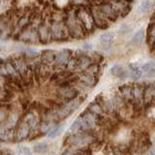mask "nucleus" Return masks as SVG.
Masks as SVG:
<instances>
[{
  "label": "nucleus",
  "mask_w": 155,
  "mask_h": 155,
  "mask_svg": "<svg viewBox=\"0 0 155 155\" xmlns=\"http://www.w3.org/2000/svg\"><path fill=\"white\" fill-rule=\"evenodd\" d=\"M2 81H3V80H2V76H0V84H2Z\"/></svg>",
  "instance_id": "43"
},
{
  "label": "nucleus",
  "mask_w": 155,
  "mask_h": 155,
  "mask_svg": "<svg viewBox=\"0 0 155 155\" xmlns=\"http://www.w3.org/2000/svg\"><path fill=\"white\" fill-rule=\"evenodd\" d=\"M33 150L36 153H45L48 150V144L45 142H41V143H37L33 145Z\"/></svg>",
  "instance_id": "30"
},
{
  "label": "nucleus",
  "mask_w": 155,
  "mask_h": 155,
  "mask_svg": "<svg viewBox=\"0 0 155 155\" xmlns=\"http://www.w3.org/2000/svg\"><path fill=\"white\" fill-rule=\"evenodd\" d=\"M123 73H124L123 67L121 65H119V64L114 65L113 67L110 68V74L113 76H114V77H121Z\"/></svg>",
  "instance_id": "31"
},
{
  "label": "nucleus",
  "mask_w": 155,
  "mask_h": 155,
  "mask_svg": "<svg viewBox=\"0 0 155 155\" xmlns=\"http://www.w3.org/2000/svg\"><path fill=\"white\" fill-rule=\"evenodd\" d=\"M80 104H81V102L77 98L68 101V103H66L65 105H63L61 108L56 111L55 116L58 119H63V118L67 117V116L69 115L72 111H74L78 108V107L80 106Z\"/></svg>",
  "instance_id": "5"
},
{
  "label": "nucleus",
  "mask_w": 155,
  "mask_h": 155,
  "mask_svg": "<svg viewBox=\"0 0 155 155\" xmlns=\"http://www.w3.org/2000/svg\"><path fill=\"white\" fill-rule=\"evenodd\" d=\"M143 155H155V149L152 148V147H150L147 152H144Z\"/></svg>",
  "instance_id": "41"
},
{
  "label": "nucleus",
  "mask_w": 155,
  "mask_h": 155,
  "mask_svg": "<svg viewBox=\"0 0 155 155\" xmlns=\"http://www.w3.org/2000/svg\"><path fill=\"white\" fill-rule=\"evenodd\" d=\"M77 17L79 18V21L81 24V26L84 27V31L86 33L92 32L95 29V24L93 21V18L90 13V10L81 8L77 13Z\"/></svg>",
  "instance_id": "2"
},
{
  "label": "nucleus",
  "mask_w": 155,
  "mask_h": 155,
  "mask_svg": "<svg viewBox=\"0 0 155 155\" xmlns=\"http://www.w3.org/2000/svg\"><path fill=\"white\" fill-rule=\"evenodd\" d=\"M144 103H150V102L155 101V82H150V84L144 85Z\"/></svg>",
  "instance_id": "18"
},
{
  "label": "nucleus",
  "mask_w": 155,
  "mask_h": 155,
  "mask_svg": "<svg viewBox=\"0 0 155 155\" xmlns=\"http://www.w3.org/2000/svg\"><path fill=\"white\" fill-rule=\"evenodd\" d=\"M29 22V18L27 17H22L18 22V29H24L25 25Z\"/></svg>",
  "instance_id": "38"
},
{
  "label": "nucleus",
  "mask_w": 155,
  "mask_h": 155,
  "mask_svg": "<svg viewBox=\"0 0 155 155\" xmlns=\"http://www.w3.org/2000/svg\"><path fill=\"white\" fill-rule=\"evenodd\" d=\"M143 39H144V31L143 30V29H140V30H139L133 36L132 43L134 44V45H140V44L143 43Z\"/></svg>",
  "instance_id": "29"
},
{
  "label": "nucleus",
  "mask_w": 155,
  "mask_h": 155,
  "mask_svg": "<svg viewBox=\"0 0 155 155\" xmlns=\"http://www.w3.org/2000/svg\"><path fill=\"white\" fill-rule=\"evenodd\" d=\"M114 6V10L117 13L119 18L125 17L130 11V2L127 1H118V0H109Z\"/></svg>",
  "instance_id": "12"
},
{
  "label": "nucleus",
  "mask_w": 155,
  "mask_h": 155,
  "mask_svg": "<svg viewBox=\"0 0 155 155\" xmlns=\"http://www.w3.org/2000/svg\"><path fill=\"white\" fill-rule=\"evenodd\" d=\"M154 67H155V63L152 62V61H149V62H147V63H145L144 65H143V67H142V71H143V73H147V72H148L149 70L153 69Z\"/></svg>",
  "instance_id": "39"
},
{
  "label": "nucleus",
  "mask_w": 155,
  "mask_h": 155,
  "mask_svg": "<svg viewBox=\"0 0 155 155\" xmlns=\"http://www.w3.org/2000/svg\"><path fill=\"white\" fill-rule=\"evenodd\" d=\"M24 122H25L29 126V127H30V129H31V128H35L36 127L37 122H38V119H37V117L33 114H28L25 116Z\"/></svg>",
  "instance_id": "28"
},
{
  "label": "nucleus",
  "mask_w": 155,
  "mask_h": 155,
  "mask_svg": "<svg viewBox=\"0 0 155 155\" xmlns=\"http://www.w3.org/2000/svg\"><path fill=\"white\" fill-rule=\"evenodd\" d=\"M114 41V36L111 32H105L100 36V45L105 50L110 48Z\"/></svg>",
  "instance_id": "19"
},
{
  "label": "nucleus",
  "mask_w": 155,
  "mask_h": 155,
  "mask_svg": "<svg viewBox=\"0 0 155 155\" xmlns=\"http://www.w3.org/2000/svg\"><path fill=\"white\" fill-rule=\"evenodd\" d=\"M78 62H79V55H74L72 54V56L70 57L69 61H68L67 65H66V70L69 71H75L78 69Z\"/></svg>",
  "instance_id": "25"
},
{
  "label": "nucleus",
  "mask_w": 155,
  "mask_h": 155,
  "mask_svg": "<svg viewBox=\"0 0 155 155\" xmlns=\"http://www.w3.org/2000/svg\"><path fill=\"white\" fill-rule=\"evenodd\" d=\"M64 130V125H61V126H58V127L54 128V129H52L51 132H48V138H55L57 137L58 135H60L62 133V131Z\"/></svg>",
  "instance_id": "33"
},
{
  "label": "nucleus",
  "mask_w": 155,
  "mask_h": 155,
  "mask_svg": "<svg viewBox=\"0 0 155 155\" xmlns=\"http://www.w3.org/2000/svg\"><path fill=\"white\" fill-rule=\"evenodd\" d=\"M89 10H90V13L92 15V18H93V21H94L96 28L104 29V28H107L110 25L111 21H109V19L103 15V13L101 12L98 4L92 5Z\"/></svg>",
  "instance_id": "4"
},
{
  "label": "nucleus",
  "mask_w": 155,
  "mask_h": 155,
  "mask_svg": "<svg viewBox=\"0 0 155 155\" xmlns=\"http://www.w3.org/2000/svg\"><path fill=\"white\" fill-rule=\"evenodd\" d=\"M64 22H65V25L68 29V32H69V35L71 37L76 38V39H80L81 37H84L86 34L84 27L81 26V24L79 21V18L77 17L76 13L68 14Z\"/></svg>",
  "instance_id": "1"
},
{
  "label": "nucleus",
  "mask_w": 155,
  "mask_h": 155,
  "mask_svg": "<svg viewBox=\"0 0 155 155\" xmlns=\"http://www.w3.org/2000/svg\"><path fill=\"white\" fill-rule=\"evenodd\" d=\"M100 116L92 114L91 111L89 113H84L81 116V130L88 131L96 127V125L98 124V119Z\"/></svg>",
  "instance_id": "7"
},
{
  "label": "nucleus",
  "mask_w": 155,
  "mask_h": 155,
  "mask_svg": "<svg viewBox=\"0 0 155 155\" xmlns=\"http://www.w3.org/2000/svg\"><path fill=\"white\" fill-rule=\"evenodd\" d=\"M29 130H30V127L24 122L22 123L21 126H19V128L18 130V134H17V137L18 140H23L25 139L28 134H29Z\"/></svg>",
  "instance_id": "24"
},
{
  "label": "nucleus",
  "mask_w": 155,
  "mask_h": 155,
  "mask_svg": "<svg viewBox=\"0 0 155 155\" xmlns=\"http://www.w3.org/2000/svg\"><path fill=\"white\" fill-rule=\"evenodd\" d=\"M37 29L39 33V38H40V42L43 43L44 45L51 40V26H48L45 21L42 22Z\"/></svg>",
  "instance_id": "13"
},
{
  "label": "nucleus",
  "mask_w": 155,
  "mask_h": 155,
  "mask_svg": "<svg viewBox=\"0 0 155 155\" xmlns=\"http://www.w3.org/2000/svg\"><path fill=\"white\" fill-rule=\"evenodd\" d=\"M10 138H11V131H10V128L6 127V128L0 129V139L7 140Z\"/></svg>",
  "instance_id": "35"
},
{
  "label": "nucleus",
  "mask_w": 155,
  "mask_h": 155,
  "mask_svg": "<svg viewBox=\"0 0 155 155\" xmlns=\"http://www.w3.org/2000/svg\"><path fill=\"white\" fill-rule=\"evenodd\" d=\"M79 80L82 84L88 87H93L97 82V76L89 74L87 72H81L79 76Z\"/></svg>",
  "instance_id": "15"
},
{
  "label": "nucleus",
  "mask_w": 155,
  "mask_h": 155,
  "mask_svg": "<svg viewBox=\"0 0 155 155\" xmlns=\"http://www.w3.org/2000/svg\"><path fill=\"white\" fill-rule=\"evenodd\" d=\"M119 94L126 103L133 101V86L130 84H124L119 87Z\"/></svg>",
  "instance_id": "17"
},
{
  "label": "nucleus",
  "mask_w": 155,
  "mask_h": 155,
  "mask_svg": "<svg viewBox=\"0 0 155 155\" xmlns=\"http://www.w3.org/2000/svg\"><path fill=\"white\" fill-rule=\"evenodd\" d=\"M143 71H142V68H140L137 65H134V64H130L129 65V76L132 78L134 81H137L139 79L143 77Z\"/></svg>",
  "instance_id": "21"
},
{
  "label": "nucleus",
  "mask_w": 155,
  "mask_h": 155,
  "mask_svg": "<svg viewBox=\"0 0 155 155\" xmlns=\"http://www.w3.org/2000/svg\"><path fill=\"white\" fill-rule=\"evenodd\" d=\"M152 140H153V143H154V144H155V135L153 136V138H152Z\"/></svg>",
  "instance_id": "44"
},
{
  "label": "nucleus",
  "mask_w": 155,
  "mask_h": 155,
  "mask_svg": "<svg viewBox=\"0 0 155 155\" xmlns=\"http://www.w3.org/2000/svg\"><path fill=\"white\" fill-rule=\"evenodd\" d=\"M89 111H91L92 114H94L96 115L101 116V114L104 113L103 109H102L101 105L98 103V102H93L91 105H89Z\"/></svg>",
  "instance_id": "27"
},
{
  "label": "nucleus",
  "mask_w": 155,
  "mask_h": 155,
  "mask_svg": "<svg viewBox=\"0 0 155 155\" xmlns=\"http://www.w3.org/2000/svg\"><path fill=\"white\" fill-rule=\"evenodd\" d=\"M54 58H55V52L51 50L44 51L41 54V59L43 63H46V64H51V63H53L54 62Z\"/></svg>",
  "instance_id": "22"
},
{
  "label": "nucleus",
  "mask_w": 155,
  "mask_h": 155,
  "mask_svg": "<svg viewBox=\"0 0 155 155\" xmlns=\"http://www.w3.org/2000/svg\"><path fill=\"white\" fill-rule=\"evenodd\" d=\"M147 43L149 47L155 43V23H150L147 29Z\"/></svg>",
  "instance_id": "26"
},
{
  "label": "nucleus",
  "mask_w": 155,
  "mask_h": 155,
  "mask_svg": "<svg viewBox=\"0 0 155 155\" xmlns=\"http://www.w3.org/2000/svg\"><path fill=\"white\" fill-rule=\"evenodd\" d=\"M145 76H147V78H155V67L153 68V69L149 70L148 72L144 73Z\"/></svg>",
  "instance_id": "40"
},
{
  "label": "nucleus",
  "mask_w": 155,
  "mask_h": 155,
  "mask_svg": "<svg viewBox=\"0 0 155 155\" xmlns=\"http://www.w3.org/2000/svg\"><path fill=\"white\" fill-rule=\"evenodd\" d=\"M84 50H87V51H90L92 48V45L89 43H85V44H84Z\"/></svg>",
  "instance_id": "42"
},
{
  "label": "nucleus",
  "mask_w": 155,
  "mask_h": 155,
  "mask_svg": "<svg viewBox=\"0 0 155 155\" xmlns=\"http://www.w3.org/2000/svg\"><path fill=\"white\" fill-rule=\"evenodd\" d=\"M118 1H127V2H130V0H118Z\"/></svg>",
  "instance_id": "45"
},
{
  "label": "nucleus",
  "mask_w": 155,
  "mask_h": 155,
  "mask_svg": "<svg viewBox=\"0 0 155 155\" xmlns=\"http://www.w3.org/2000/svg\"><path fill=\"white\" fill-rule=\"evenodd\" d=\"M80 130H81V117L76 119L73 124L71 125L70 127V131L73 133H76V132H79Z\"/></svg>",
  "instance_id": "34"
},
{
  "label": "nucleus",
  "mask_w": 155,
  "mask_h": 155,
  "mask_svg": "<svg viewBox=\"0 0 155 155\" xmlns=\"http://www.w3.org/2000/svg\"><path fill=\"white\" fill-rule=\"evenodd\" d=\"M99 5V8L101 10V12L103 13L104 16L110 21L111 22H114L117 21V18H119V16L116 13L114 10V6L111 5V3L109 0H106V1H102Z\"/></svg>",
  "instance_id": "8"
},
{
  "label": "nucleus",
  "mask_w": 155,
  "mask_h": 155,
  "mask_svg": "<svg viewBox=\"0 0 155 155\" xmlns=\"http://www.w3.org/2000/svg\"><path fill=\"white\" fill-rule=\"evenodd\" d=\"M17 151L18 155H32L31 149L27 145H22V144L18 145Z\"/></svg>",
  "instance_id": "32"
},
{
  "label": "nucleus",
  "mask_w": 155,
  "mask_h": 155,
  "mask_svg": "<svg viewBox=\"0 0 155 155\" xmlns=\"http://www.w3.org/2000/svg\"><path fill=\"white\" fill-rule=\"evenodd\" d=\"M10 61H11L13 66L15 67L16 71L18 73V75L21 76V78L25 75V73L28 69V65L25 64V62H24L21 58L13 57V58H10Z\"/></svg>",
  "instance_id": "14"
},
{
  "label": "nucleus",
  "mask_w": 155,
  "mask_h": 155,
  "mask_svg": "<svg viewBox=\"0 0 155 155\" xmlns=\"http://www.w3.org/2000/svg\"><path fill=\"white\" fill-rule=\"evenodd\" d=\"M19 40L22 42H29V43H36L40 42V38H39L38 29L35 27H29L27 29L24 28L22 30L21 37L19 38Z\"/></svg>",
  "instance_id": "11"
},
{
  "label": "nucleus",
  "mask_w": 155,
  "mask_h": 155,
  "mask_svg": "<svg viewBox=\"0 0 155 155\" xmlns=\"http://www.w3.org/2000/svg\"><path fill=\"white\" fill-rule=\"evenodd\" d=\"M92 142L91 136L86 134H77L70 139V143L77 145H84Z\"/></svg>",
  "instance_id": "16"
},
{
  "label": "nucleus",
  "mask_w": 155,
  "mask_h": 155,
  "mask_svg": "<svg viewBox=\"0 0 155 155\" xmlns=\"http://www.w3.org/2000/svg\"><path fill=\"white\" fill-rule=\"evenodd\" d=\"M73 52L69 50H62L60 51L55 52V58H54V66L60 69H65L68 61L70 57L72 56Z\"/></svg>",
  "instance_id": "9"
},
{
  "label": "nucleus",
  "mask_w": 155,
  "mask_h": 155,
  "mask_svg": "<svg viewBox=\"0 0 155 155\" xmlns=\"http://www.w3.org/2000/svg\"><path fill=\"white\" fill-rule=\"evenodd\" d=\"M154 4H155V0H143L139 6V11L143 14L147 13L153 8Z\"/></svg>",
  "instance_id": "23"
},
{
  "label": "nucleus",
  "mask_w": 155,
  "mask_h": 155,
  "mask_svg": "<svg viewBox=\"0 0 155 155\" xmlns=\"http://www.w3.org/2000/svg\"><path fill=\"white\" fill-rule=\"evenodd\" d=\"M51 40L62 41L67 38L69 34L68 29L65 25V22L62 21H53L51 25Z\"/></svg>",
  "instance_id": "3"
},
{
  "label": "nucleus",
  "mask_w": 155,
  "mask_h": 155,
  "mask_svg": "<svg viewBox=\"0 0 155 155\" xmlns=\"http://www.w3.org/2000/svg\"><path fill=\"white\" fill-rule=\"evenodd\" d=\"M18 114H13L9 116V119H8V122H7V127L8 128H13L15 125H16L17 121H18Z\"/></svg>",
  "instance_id": "37"
},
{
  "label": "nucleus",
  "mask_w": 155,
  "mask_h": 155,
  "mask_svg": "<svg viewBox=\"0 0 155 155\" xmlns=\"http://www.w3.org/2000/svg\"><path fill=\"white\" fill-rule=\"evenodd\" d=\"M133 86V104L134 109H140L144 104V85L140 84H135Z\"/></svg>",
  "instance_id": "6"
},
{
  "label": "nucleus",
  "mask_w": 155,
  "mask_h": 155,
  "mask_svg": "<svg viewBox=\"0 0 155 155\" xmlns=\"http://www.w3.org/2000/svg\"><path fill=\"white\" fill-rule=\"evenodd\" d=\"M57 95L59 98L63 100L70 101L73 99H76L79 96V90L75 88V87H73L72 85L63 86V87H59V89L57 90Z\"/></svg>",
  "instance_id": "10"
},
{
  "label": "nucleus",
  "mask_w": 155,
  "mask_h": 155,
  "mask_svg": "<svg viewBox=\"0 0 155 155\" xmlns=\"http://www.w3.org/2000/svg\"><path fill=\"white\" fill-rule=\"evenodd\" d=\"M92 63H93V60H92V58L90 56H87L85 54H81L79 55V62H78L77 70L84 72L92 64Z\"/></svg>",
  "instance_id": "20"
},
{
  "label": "nucleus",
  "mask_w": 155,
  "mask_h": 155,
  "mask_svg": "<svg viewBox=\"0 0 155 155\" xmlns=\"http://www.w3.org/2000/svg\"><path fill=\"white\" fill-rule=\"evenodd\" d=\"M24 54H25V56H27L28 58H35L38 56V51L35 50V48H26L25 50H24Z\"/></svg>",
  "instance_id": "36"
}]
</instances>
